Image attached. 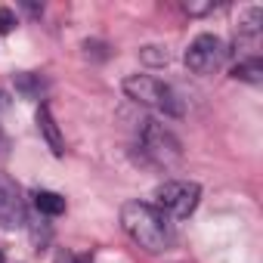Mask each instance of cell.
I'll use <instances>...</instances> for the list:
<instances>
[{"instance_id": "4", "label": "cell", "mask_w": 263, "mask_h": 263, "mask_svg": "<svg viewBox=\"0 0 263 263\" xmlns=\"http://www.w3.org/2000/svg\"><path fill=\"white\" fill-rule=\"evenodd\" d=\"M226 59V47L214 34H198L186 50V65L195 74H214Z\"/></svg>"}, {"instance_id": "8", "label": "cell", "mask_w": 263, "mask_h": 263, "mask_svg": "<svg viewBox=\"0 0 263 263\" xmlns=\"http://www.w3.org/2000/svg\"><path fill=\"white\" fill-rule=\"evenodd\" d=\"M238 81H251V84H260V74H263V68H260V59H251V62H241V65H235V71H232Z\"/></svg>"}, {"instance_id": "6", "label": "cell", "mask_w": 263, "mask_h": 263, "mask_svg": "<svg viewBox=\"0 0 263 263\" xmlns=\"http://www.w3.org/2000/svg\"><path fill=\"white\" fill-rule=\"evenodd\" d=\"M37 127H41V134H44V140H47L50 152L59 158V155L65 152V143H62V134H59V127H56V121H53V115H50V108H47V105H41V108H37Z\"/></svg>"}, {"instance_id": "1", "label": "cell", "mask_w": 263, "mask_h": 263, "mask_svg": "<svg viewBox=\"0 0 263 263\" xmlns=\"http://www.w3.org/2000/svg\"><path fill=\"white\" fill-rule=\"evenodd\" d=\"M121 226L140 248H146L152 254H158V251H164L171 245V223L155 204L127 201L121 208Z\"/></svg>"}, {"instance_id": "10", "label": "cell", "mask_w": 263, "mask_h": 263, "mask_svg": "<svg viewBox=\"0 0 263 263\" xmlns=\"http://www.w3.org/2000/svg\"><path fill=\"white\" fill-rule=\"evenodd\" d=\"M0 263H4V254H0Z\"/></svg>"}, {"instance_id": "9", "label": "cell", "mask_w": 263, "mask_h": 263, "mask_svg": "<svg viewBox=\"0 0 263 263\" xmlns=\"http://www.w3.org/2000/svg\"><path fill=\"white\" fill-rule=\"evenodd\" d=\"M13 25H16L13 13H10V10H0V34H7V31H10Z\"/></svg>"}, {"instance_id": "7", "label": "cell", "mask_w": 263, "mask_h": 263, "mask_svg": "<svg viewBox=\"0 0 263 263\" xmlns=\"http://www.w3.org/2000/svg\"><path fill=\"white\" fill-rule=\"evenodd\" d=\"M34 204H37V211L47 214V217L65 214V198H62L59 192H37V195H34Z\"/></svg>"}, {"instance_id": "3", "label": "cell", "mask_w": 263, "mask_h": 263, "mask_svg": "<svg viewBox=\"0 0 263 263\" xmlns=\"http://www.w3.org/2000/svg\"><path fill=\"white\" fill-rule=\"evenodd\" d=\"M198 183H189V180H171L164 186L155 189V201H158V211L164 214H174V217H189L198 204Z\"/></svg>"}, {"instance_id": "2", "label": "cell", "mask_w": 263, "mask_h": 263, "mask_svg": "<svg viewBox=\"0 0 263 263\" xmlns=\"http://www.w3.org/2000/svg\"><path fill=\"white\" fill-rule=\"evenodd\" d=\"M124 93L130 99H137L143 105H152L155 111L167 115V118H180L186 108H183V99L177 96L174 87L161 84L158 78H149V74H134V78H127L124 81Z\"/></svg>"}, {"instance_id": "5", "label": "cell", "mask_w": 263, "mask_h": 263, "mask_svg": "<svg viewBox=\"0 0 263 263\" xmlns=\"http://www.w3.org/2000/svg\"><path fill=\"white\" fill-rule=\"evenodd\" d=\"M143 149L155 161H161V164H177L180 161V143H177V137L167 134L164 127L152 124V121H146V127H143Z\"/></svg>"}]
</instances>
